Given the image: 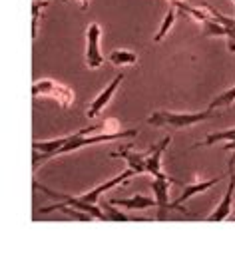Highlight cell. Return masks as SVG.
<instances>
[{
    "label": "cell",
    "instance_id": "3",
    "mask_svg": "<svg viewBox=\"0 0 235 253\" xmlns=\"http://www.w3.org/2000/svg\"><path fill=\"white\" fill-rule=\"evenodd\" d=\"M32 96L34 98H50L54 102H58L60 108H70L74 104V90L60 84V82H54V80H36L32 84Z\"/></svg>",
    "mask_w": 235,
    "mask_h": 253
},
{
    "label": "cell",
    "instance_id": "2",
    "mask_svg": "<svg viewBox=\"0 0 235 253\" xmlns=\"http://www.w3.org/2000/svg\"><path fill=\"white\" fill-rule=\"evenodd\" d=\"M134 136H138V130H116V132H98V134H82L78 130L76 134H70V140L58 150V156L76 152L84 146H92V144H100V142H112V140H120V138H134Z\"/></svg>",
    "mask_w": 235,
    "mask_h": 253
},
{
    "label": "cell",
    "instance_id": "5",
    "mask_svg": "<svg viewBox=\"0 0 235 253\" xmlns=\"http://www.w3.org/2000/svg\"><path fill=\"white\" fill-rule=\"evenodd\" d=\"M169 183H180L173 177H156L152 181V189H154V198H156V206H157V219H165L167 211H169Z\"/></svg>",
    "mask_w": 235,
    "mask_h": 253
},
{
    "label": "cell",
    "instance_id": "4",
    "mask_svg": "<svg viewBox=\"0 0 235 253\" xmlns=\"http://www.w3.org/2000/svg\"><path fill=\"white\" fill-rule=\"evenodd\" d=\"M100 40H102V28L98 22H92L86 30V66L88 68H100L104 64Z\"/></svg>",
    "mask_w": 235,
    "mask_h": 253
},
{
    "label": "cell",
    "instance_id": "18",
    "mask_svg": "<svg viewBox=\"0 0 235 253\" xmlns=\"http://www.w3.org/2000/svg\"><path fill=\"white\" fill-rule=\"evenodd\" d=\"M48 2L46 0H34V4H32V38L38 36V20H40V8H44Z\"/></svg>",
    "mask_w": 235,
    "mask_h": 253
},
{
    "label": "cell",
    "instance_id": "7",
    "mask_svg": "<svg viewBox=\"0 0 235 253\" xmlns=\"http://www.w3.org/2000/svg\"><path fill=\"white\" fill-rule=\"evenodd\" d=\"M233 192H235V171L229 169V185L225 189L217 210L211 215H207V221H225L229 217V213L233 211Z\"/></svg>",
    "mask_w": 235,
    "mask_h": 253
},
{
    "label": "cell",
    "instance_id": "20",
    "mask_svg": "<svg viewBox=\"0 0 235 253\" xmlns=\"http://www.w3.org/2000/svg\"><path fill=\"white\" fill-rule=\"evenodd\" d=\"M227 219H231V221H233V219H235V210H233V211H231V213H229V217H227Z\"/></svg>",
    "mask_w": 235,
    "mask_h": 253
},
{
    "label": "cell",
    "instance_id": "6",
    "mask_svg": "<svg viewBox=\"0 0 235 253\" xmlns=\"http://www.w3.org/2000/svg\"><path fill=\"white\" fill-rule=\"evenodd\" d=\"M221 181V177H211V179H205V181H197V183H190V185H186L184 187V192H182V196L175 200V202H171L169 204V210H180V211H186V208H182V204L184 202H188V200H192L194 196H197V194H205L209 187H213V185H217Z\"/></svg>",
    "mask_w": 235,
    "mask_h": 253
},
{
    "label": "cell",
    "instance_id": "16",
    "mask_svg": "<svg viewBox=\"0 0 235 253\" xmlns=\"http://www.w3.org/2000/svg\"><path fill=\"white\" fill-rule=\"evenodd\" d=\"M217 142H235V128H233V130H225V132L209 134L203 142L197 144V148H199V146H213V144H217Z\"/></svg>",
    "mask_w": 235,
    "mask_h": 253
},
{
    "label": "cell",
    "instance_id": "11",
    "mask_svg": "<svg viewBox=\"0 0 235 253\" xmlns=\"http://www.w3.org/2000/svg\"><path fill=\"white\" fill-rule=\"evenodd\" d=\"M112 158H122L128 162V168H132L136 173H144L148 171L146 169V154H140V152H134L130 148H124L120 152H114Z\"/></svg>",
    "mask_w": 235,
    "mask_h": 253
},
{
    "label": "cell",
    "instance_id": "21",
    "mask_svg": "<svg viewBox=\"0 0 235 253\" xmlns=\"http://www.w3.org/2000/svg\"><path fill=\"white\" fill-rule=\"evenodd\" d=\"M233 4H235V0H233Z\"/></svg>",
    "mask_w": 235,
    "mask_h": 253
},
{
    "label": "cell",
    "instance_id": "1",
    "mask_svg": "<svg viewBox=\"0 0 235 253\" xmlns=\"http://www.w3.org/2000/svg\"><path fill=\"white\" fill-rule=\"evenodd\" d=\"M215 110L207 108L205 112H186V114H180V112H165V110H159V112H154L150 118H148V124L154 126V128H171V130H184V128H190V126H196L203 120H209V118H215Z\"/></svg>",
    "mask_w": 235,
    "mask_h": 253
},
{
    "label": "cell",
    "instance_id": "14",
    "mask_svg": "<svg viewBox=\"0 0 235 253\" xmlns=\"http://www.w3.org/2000/svg\"><path fill=\"white\" fill-rule=\"evenodd\" d=\"M100 208L104 210V215H106L104 221H132V219H140V217H132V215L124 213L122 210H116L112 202H102Z\"/></svg>",
    "mask_w": 235,
    "mask_h": 253
},
{
    "label": "cell",
    "instance_id": "12",
    "mask_svg": "<svg viewBox=\"0 0 235 253\" xmlns=\"http://www.w3.org/2000/svg\"><path fill=\"white\" fill-rule=\"evenodd\" d=\"M50 211H62V213L70 215L72 219H78V221H92V219H96L94 215H90V213H86V211H80V210H76V208H72V206H66V204H62V202H58V204H54V206L42 210V213H50Z\"/></svg>",
    "mask_w": 235,
    "mask_h": 253
},
{
    "label": "cell",
    "instance_id": "13",
    "mask_svg": "<svg viewBox=\"0 0 235 253\" xmlns=\"http://www.w3.org/2000/svg\"><path fill=\"white\" fill-rule=\"evenodd\" d=\"M108 62L114 66H126V64H138V54L130 50H114L108 56Z\"/></svg>",
    "mask_w": 235,
    "mask_h": 253
},
{
    "label": "cell",
    "instance_id": "10",
    "mask_svg": "<svg viewBox=\"0 0 235 253\" xmlns=\"http://www.w3.org/2000/svg\"><path fill=\"white\" fill-rule=\"evenodd\" d=\"M112 204L116 208H124V210H132V211H140L146 208L156 206V198H148L142 194H136L132 198H122V200H112Z\"/></svg>",
    "mask_w": 235,
    "mask_h": 253
},
{
    "label": "cell",
    "instance_id": "19",
    "mask_svg": "<svg viewBox=\"0 0 235 253\" xmlns=\"http://www.w3.org/2000/svg\"><path fill=\"white\" fill-rule=\"evenodd\" d=\"M64 2H70V0H64ZM74 2H80L82 10H86V8H88V2H90V0H74Z\"/></svg>",
    "mask_w": 235,
    "mask_h": 253
},
{
    "label": "cell",
    "instance_id": "9",
    "mask_svg": "<svg viewBox=\"0 0 235 253\" xmlns=\"http://www.w3.org/2000/svg\"><path fill=\"white\" fill-rule=\"evenodd\" d=\"M122 80H124V74H118V76L106 86V90H102V92L98 94V98L90 104V108H88V112H86L88 118H96V116L106 108V104L112 100V96L116 94V90H118V86L122 84Z\"/></svg>",
    "mask_w": 235,
    "mask_h": 253
},
{
    "label": "cell",
    "instance_id": "8",
    "mask_svg": "<svg viewBox=\"0 0 235 253\" xmlns=\"http://www.w3.org/2000/svg\"><path fill=\"white\" fill-rule=\"evenodd\" d=\"M171 142V138H163L161 142H157L156 146H152L146 152V169L154 175V177H165V173L161 171V154L165 152V146Z\"/></svg>",
    "mask_w": 235,
    "mask_h": 253
},
{
    "label": "cell",
    "instance_id": "15",
    "mask_svg": "<svg viewBox=\"0 0 235 253\" xmlns=\"http://www.w3.org/2000/svg\"><path fill=\"white\" fill-rule=\"evenodd\" d=\"M175 16H178V10H175V6H169V10H167V14H165V18H163V22H161L157 34L154 36V42H161V40L165 38V34L169 32V28H171L173 22H175Z\"/></svg>",
    "mask_w": 235,
    "mask_h": 253
},
{
    "label": "cell",
    "instance_id": "17",
    "mask_svg": "<svg viewBox=\"0 0 235 253\" xmlns=\"http://www.w3.org/2000/svg\"><path fill=\"white\" fill-rule=\"evenodd\" d=\"M233 102H235V86L229 88V90H225V92L219 94L217 98H213L211 104H209V108H211V110H219V108H227V106H231Z\"/></svg>",
    "mask_w": 235,
    "mask_h": 253
}]
</instances>
